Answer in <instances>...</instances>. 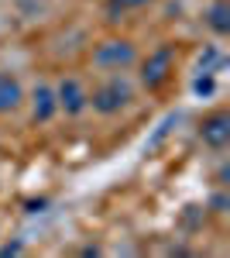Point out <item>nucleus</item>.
<instances>
[{
	"label": "nucleus",
	"instance_id": "7",
	"mask_svg": "<svg viewBox=\"0 0 230 258\" xmlns=\"http://www.w3.org/2000/svg\"><path fill=\"white\" fill-rule=\"evenodd\" d=\"M58 110V100H55V90L48 86H38L35 90V120H52Z\"/></svg>",
	"mask_w": 230,
	"mask_h": 258
},
{
	"label": "nucleus",
	"instance_id": "11",
	"mask_svg": "<svg viewBox=\"0 0 230 258\" xmlns=\"http://www.w3.org/2000/svg\"><path fill=\"white\" fill-rule=\"evenodd\" d=\"M21 251H24V248H21L18 241H14V244H4V248H0V255L7 258V255H21Z\"/></svg>",
	"mask_w": 230,
	"mask_h": 258
},
{
	"label": "nucleus",
	"instance_id": "8",
	"mask_svg": "<svg viewBox=\"0 0 230 258\" xmlns=\"http://www.w3.org/2000/svg\"><path fill=\"white\" fill-rule=\"evenodd\" d=\"M206 24H210L216 35H227L230 31V7L227 0H213L210 11H206Z\"/></svg>",
	"mask_w": 230,
	"mask_h": 258
},
{
	"label": "nucleus",
	"instance_id": "1",
	"mask_svg": "<svg viewBox=\"0 0 230 258\" xmlns=\"http://www.w3.org/2000/svg\"><path fill=\"white\" fill-rule=\"evenodd\" d=\"M131 103V86L114 76V80L100 83L93 93H90V107H93L96 114H117V110H124Z\"/></svg>",
	"mask_w": 230,
	"mask_h": 258
},
{
	"label": "nucleus",
	"instance_id": "4",
	"mask_svg": "<svg viewBox=\"0 0 230 258\" xmlns=\"http://www.w3.org/2000/svg\"><path fill=\"white\" fill-rule=\"evenodd\" d=\"M55 100H58V110H65V114H83L86 107H90V93L83 90V83L79 80H62L58 83V90H55Z\"/></svg>",
	"mask_w": 230,
	"mask_h": 258
},
{
	"label": "nucleus",
	"instance_id": "6",
	"mask_svg": "<svg viewBox=\"0 0 230 258\" xmlns=\"http://www.w3.org/2000/svg\"><path fill=\"white\" fill-rule=\"evenodd\" d=\"M21 100H24V90H21L18 76H11V73H0V114H11V110H18Z\"/></svg>",
	"mask_w": 230,
	"mask_h": 258
},
{
	"label": "nucleus",
	"instance_id": "3",
	"mask_svg": "<svg viewBox=\"0 0 230 258\" xmlns=\"http://www.w3.org/2000/svg\"><path fill=\"white\" fill-rule=\"evenodd\" d=\"M172 66H175V52L172 45H162V48H155L151 55L144 59L141 66V83L148 86V90H162L169 76H172Z\"/></svg>",
	"mask_w": 230,
	"mask_h": 258
},
{
	"label": "nucleus",
	"instance_id": "5",
	"mask_svg": "<svg viewBox=\"0 0 230 258\" xmlns=\"http://www.w3.org/2000/svg\"><path fill=\"white\" fill-rule=\"evenodd\" d=\"M199 138L206 141L210 148H223L230 141V114H223V110H216V114H210V117L199 120Z\"/></svg>",
	"mask_w": 230,
	"mask_h": 258
},
{
	"label": "nucleus",
	"instance_id": "9",
	"mask_svg": "<svg viewBox=\"0 0 230 258\" xmlns=\"http://www.w3.org/2000/svg\"><path fill=\"white\" fill-rule=\"evenodd\" d=\"M144 4H151V0H107L110 11H131V7H144Z\"/></svg>",
	"mask_w": 230,
	"mask_h": 258
},
{
	"label": "nucleus",
	"instance_id": "2",
	"mask_svg": "<svg viewBox=\"0 0 230 258\" xmlns=\"http://www.w3.org/2000/svg\"><path fill=\"white\" fill-rule=\"evenodd\" d=\"M137 62V48L127 38H110V41H100L93 48V66L100 69H127Z\"/></svg>",
	"mask_w": 230,
	"mask_h": 258
},
{
	"label": "nucleus",
	"instance_id": "10",
	"mask_svg": "<svg viewBox=\"0 0 230 258\" xmlns=\"http://www.w3.org/2000/svg\"><path fill=\"white\" fill-rule=\"evenodd\" d=\"M192 90H196V93H213V76H206V73H203L199 80L192 83Z\"/></svg>",
	"mask_w": 230,
	"mask_h": 258
}]
</instances>
